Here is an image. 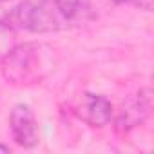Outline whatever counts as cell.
Returning <instances> with one entry per match:
<instances>
[{
	"instance_id": "6",
	"label": "cell",
	"mask_w": 154,
	"mask_h": 154,
	"mask_svg": "<svg viewBox=\"0 0 154 154\" xmlns=\"http://www.w3.org/2000/svg\"><path fill=\"white\" fill-rule=\"evenodd\" d=\"M78 116L91 127H105L112 120V105L105 96L87 93L78 107Z\"/></svg>"
},
{
	"instance_id": "5",
	"label": "cell",
	"mask_w": 154,
	"mask_h": 154,
	"mask_svg": "<svg viewBox=\"0 0 154 154\" xmlns=\"http://www.w3.org/2000/svg\"><path fill=\"white\" fill-rule=\"evenodd\" d=\"M69 26H80L100 17V13L114 0H54Z\"/></svg>"
},
{
	"instance_id": "8",
	"label": "cell",
	"mask_w": 154,
	"mask_h": 154,
	"mask_svg": "<svg viewBox=\"0 0 154 154\" xmlns=\"http://www.w3.org/2000/svg\"><path fill=\"white\" fill-rule=\"evenodd\" d=\"M114 4H125V6H134L145 11L152 9V0H114Z\"/></svg>"
},
{
	"instance_id": "7",
	"label": "cell",
	"mask_w": 154,
	"mask_h": 154,
	"mask_svg": "<svg viewBox=\"0 0 154 154\" xmlns=\"http://www.w3.org/2000/svg\"><path fill=\"white\" fill-rule=\"evenodd\" d=\"M17 47V31L15 27L0 18V62H2Z\"/></svg>"
},
{
	"instance_id": "9",
	"label": "cell",
	"mask_w": 154,
	"mask_h": 154,
	"mask_svg": "<svg viewBox=\"0 0 154 154\" xmlns=\"http://www.w3.org/2000/svg\"><path fill=\"white\" fill-rule=\"evenodd\" d=\"M0 152H9V147L8 145H0Z\"/></svg>"
},
{
	"instance_id": "1",
	"label": "cell",
	"mask_w": 154,
	"mask_h": 154,
	"mask_svg": "<svg viewBox=\"0 0 154 154\" xmlns=\"http://www.w3.org/2000/svg\"><path fill=\"white\" fill-rule=\"evenodd\" d=\"M2 74L11 84H36L54 69L53 51L38 44L17 45L2 62Z\"/></svg>"
},
{
	"instance_id": "3",
	"label": "cell",
	"mask_w": 154,
	"mask_h": 154,
	"mask_svg": "<svg viewBox=\"0 0 154 154\" xmlns=\"http://www.w3.org/2000/svg\"><path fill=\"white\" fill-rule=\"evenodd\" d=\"M150 107H152L150 89H149V87H143L134 98L127 100V102L120 107V111H118V114H116V118H114V127H116V131L127 132V131L138 127L140 123H143L145 118H147L149 112H150Z\"/></svg>"
},
{
	"instance_id": "4",
	"label": "cell",
	"mask_w": 154,
	"mask_h": 154,
	"mask_svg": "<svg viewBox=\"0 0 154 154\" xmlns=\"http://www.w3.org/2000/svg\"><path fill=\"white\" fill-rule=\"evenodd\" d=\"M9 129H11L13 140L20 147L31 149L40 141L35 114H33L31 107L26 105V103H18V105L13 107V111L9 114Z\"/></svg>"
},
{
	"instance_id": "2",
	"label": "cell",
	"mask_w": 154,
	"mask_h": 154,
	"mask_svg": "<svg viewBox=\"0 0 154 154\" xmlns=\"http://www.w3.org/2000/svg\"><path fill=\"white\" fill-rule=\"evenodd\" d=\"M6 22L29 33H54L71 27L54 0H17L9 6Z\"/></svg>"
}]
</instances>
